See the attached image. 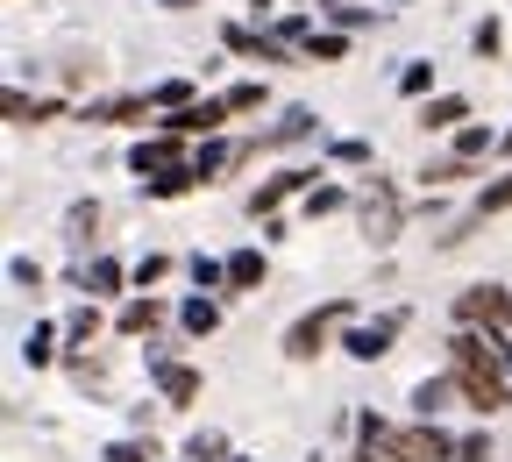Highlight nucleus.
<instances>
[{"instance_id":"nucleus-1","label":"nucleus","mask_w":512,"mask_h":462,"mask_svg":"<svg viewBox=\"0 0 512 462\" xmlns=\"http://www.w3.org/2000/svg\"><path fill=\"white\" fill-rule=\"evenodd\" d=\"M448 377H456V391L470 399V413L512 406V377L498 363V335H484V327H456V335H448Z\"/></svg>"},{"instance_id":"nucleus-2","label":"nucleus","mask_w":512,"mask_h":462,"mask_svg":"<svg viewBox=\"0 0 512 462\" xmlns=\"http://www.w3.org/2000/svg\"><path fill=\"white\" fill-rule=\"evenodd\" d=\"M349 313H356L349 299H328V306H320V313H299V320H292V335H285V356H292V363H313L320 349H328V342H335V327H342Z\"/></svg>"},{"instance_id":"nucleus-3","label":"nucleus","mask_w":512,"mask_h":462,"mask_svg":"<svg viewBox=\"0 0 512 462\" xmlns=\"http://www.w3.org/2000/svg\"><path fill=\"white\" fill-rule=\"evenodd\" d=\"M384 455L392 462H456V441H448L434 420H413V427H399L392 441H384Z\"/></svg>"},{"instance_id":"nucleus-4","label":"nucleus","mask_w":512,"mask_h":462,"mask_svg":"<svg viewBox=\"0 0 512 462\" xmlns=\"http://www.w3.org/2000/svg\"><path fill=\"white\" fill-rule=\"evenodd\" d=\"M456 320L498 335V327H512V292H505V285H470V292L456 299Z\"/></svg>"},{"instance_id":"nucleus-5","label":"nucleus","mask_w":512,"mask_h":462,"mask_svg":"<svg viewBox=\"0 0 512 462\" xmlns=\"http://www.w3.org/2000/svg\"><path fill=\"white\" fill-rule=\"evenodd\" d=\"M399 313H384V320H370V327H349V335H342V349L356 356V363H377V356H392V342H399Z\"/></svg>"},{"instance_id":"nucleus-6","label":"nucleus","mask_w":512,"mask_h":462,"mask_svg":"<svg viewBox=\"0 0 512 462\" xmlns=\"http://www.w3.org/2000/svg\"><path fill=\"white\" fill-rule=\"evenodd\" d=\"M128 164H136L143 178H164V171H185L192 157L178 150V136H171V128H164V136H150V143H136V157H128Z\"/></svg>"},{"instance_id":"nucleus-7","label":"nucleus","mask_w":512,"mask_h":462,"mask_svg":"<svg viewBox=\"0 0 512 462\" xmlns=\"http://www.w3.org/2000/svg\"><path fill=\"white\" fill-rule=\"evenodd\" d=\"M306 178H313V171H285V178H264V185L249 192V214H256V221H271V214H278V207L292 200V192H299Z\"/></svg>"},{"instance_id":"nucleus-8","label":"nucleus","mask_w":512,"mask_h":462,"mask_svg":"<svg viewBox=\"0 0 512 462\" xmlns=\"http://www.w3.org/2000/svg\"><path fill=\"white\" fill-rule=\"evenodd\" d=\"M228 121V100H192V107H178L164 128H171V136H207V128H221Z\"/></svg>"},{"instance_id":"nucleus-9","label":"nucleus","mask_w":512,"mask_h":462,"mask_svg":"<svg viewBox=\"0 0 512 462\" xmlns=\"http://www.w3.org/2000/svg\"><path fill=\"white\" fill-rule=\"evenodd\" d=\"M356 214H363V235H370L377 249H384V242L399 235V200H392V192H370V200H363Z\"/></svg>"},{"instance_id":"nucleus-10","label":"nucleus","mask_w":512,"mask_h":462,"mask_svg":"<svg viewBox=\"0 0 512 462\" xmlns=\"http://www.w3.org/2000/svg\"><path fill=\"white\" fill-rule=\"evenodd\" d=\"M157 391L171 406H192L200 399V370H185V363H157Z\"/></svg>"},{"instance_id":"nucleus-11","label":"nucleus","mask_w":512,"mask_h":462,"mask_svg":"<svg viewBox=\"0 0 512 462\" xmlns=\"http://www.w3.org/2000/svg\"><path fill=\"white\" fill-rule=\"evenodd\" d=\"M456 121H470V100H463V93H441V100L420 107V128H427V136H434V128H456Z\"/></svg>"},{"instance_id":"nucleus-12","label":"nucleus","mask_w":512,"mask_h":462,"mask_svg":"<svg viewBox=\"0 0 512 462\" xmlns=\"http://www.w3.org/2000/svg\"><path fill=\"white\" fill-rule=\"evenodd\" d=\"M249 285H264V249H235L228 256V292H249Z\"/></svg>"},{"instance_id":"nucleus-13","label":"nucleus","mask_w":512,"mask_h":462,"mask_svg":"<svg viewBox=\"0 0 512 462\" xmlns=\"http://www.w3.org/2000/svg\"><path fill=\"white\" fill-rule=\"evenodd\" d=\"M448 399H463V391H456V377H427L420 391H413V406H420V420H434Z\"/></svg>"},{"instance_id":"nucleus-14","label":"nucleus","mask_w":512,"mask_h":462,"mask_svg":"<svg viewBox=\"0 0 512 462\" xmlns=\"http://www.w3.org/2000/svg\"><path fill=\"white\" fill-rule=\"evenodd\" d=\"M157 320H164V306H157V299H128V306H121V335H150Z\"/></svg>"},{"instance_id":"nucleus-15","label":"nucleus","mask_w":512,"mask_h":462,"mask_svg":"<svg viewBox=\"0 0 512 462\" xmlns=\"http://www.w3.org/2000/svg\"><path fill=\"white\" fill-rule=\"evenodd\" d=\"M178 320H185V335H214V327H221V306H214V299H185Z\"/></svg>"},{"instance_id":"nucleus-16","label":"nucleus","mask_w":512,"mask_h":462,"mask_svg":"<svg viewBox=\"0 0 512 462\" xmlns=\"http://www.w3.org/2000/svg\"><path fill=\"white\" fill-rule=\"evenodd\" d=\"M484 150H498V136H491V128H484V121H470V128H456V157H463V164H477Z\"/></svg>"},{"instance_id":"nucleus-17","label":"nucleus","mask_w":512,"mask_h":462,"mask_svg":"<svg viewBox=\"0 0 512 462\" xmlns=\"http://www.w3.org/2000/svg\"><path fill=\"white\" fill-rule=\"evenodd\" d=\"M143 185H150V200H178V192H192V185H200V171L185 164V171H164V178H143Z\"/></svg>"},{"instance_id":"nucleus-18","label":"nucleus","mask_w":512,"mask_h":462,"mask_svg":"<svg viewBox=\"0 0 512 462\" xmlns=\"http://www.w3.org/2000/svg\"><path fill=\"white\" fill-rule=\"evenodd\" d=\"M505 207H512V171H505V178H491V185L477 192V221H491V214H505Z\"/></svg>"},{"instance_id":"nucleus-19","label":"nucleus","mask_w":512,"mask_h":462,"mask_svg":"<svg viewBox=\"0 0 512 462\" xmlns=\"http://www.w3.org/2000/svg\"><path fill=\"white\" fill-rule=\"evenodd\" d=\"M335 207H349V192H342V185H313V192H306V214H313V221H320V214H335Z\"/></svg>"},{"instance_id":"nucleus-20","label":"nucleus","mask_w":512,"mask_h":462,"mask_svg":"<svg viewBox=\"0 0 512 462\" xmlns=\"http://www.w3.org/2000/svg\"><path fill=\"white\" fill-rule=\"evenodd\" d=\"M22 356H29L36 370H43V363H57V327H36V335L22 342Z\"/></svg>"},{"instance_id":"nucleus-21","label":"nucleus","mask_w":512,"mask_h":462,"mask_svg":"<svg viewBox=\"0 0 512 462\" xmlns=\"http://www.w3.org/2000/svg\"><path fill=\"white\" fill-rule=\"evenodd\" d=\"M470 43H477V57H498V50H505V22H498V15H491V22H477V36H470Z\"/></svg>"},{"instance_id":"nucleus-22","label":"nucleus","mask_w":512,"mask_h":462,"mask_svg":"<svg viewBox=\"0 0 512 462\" xmlns=\"http://www.w3.org/2000/svg\"><path fill=\"white\" fill-rule=\"evenodd\" d=\"M150 100H157V107H171V114H178V107H192V79H164V86H157V93H150Z\"/></svg>"},{"instance_id":"nucleus-23","label":"nucleus","mask_w":512,"mask_h":462,"mask_svg":"<svg viewBox=\"0 0 512 462\" xmlns=\"http://www.w3.org/2000/svg\"><path fill=\"white\" fill-rule=\"evenodd\" d=\"M299 136H313V114H306V107H292V114L278 121V136H271V143H299Z\"/></svg>"},{"instance_id":"nucleus-24","label":"nucleus","mask_w":512,"mask_h":462,"mask_svg":"<svg viewBox=\"0 0 512 462\" xmlns=\"http://www.w3.org/2000/svg\"><path fill=\"white\" fill-rule=\"evenodd\" d=\"M121 278H128V271H121V263H114V256H100V263H93V271H86V285H93V292H114Z\"/></svg>"},{"instance_id":"nucleus-25","label":"nucleus","mask_w":512,"mask_h":462,"mask_svg":"<svg viewBox=\"0 0 512 462\" xmlns=\"http://www.w3.org/2000/svg\"><path fill=\"white\" fill-rule=\"evenodd\" d=\"M93 327H100V313H93V306H79L72 320H64V342H93Z\"/></svg>"},{"instance_id":"nucleus-26","label":"nucleus","mask_w":512,"mask_h":462,"mask_svg":"<svg viewBox=\"0 0 512 462\" xmlns=\"http://www.w3.org/2000/svg\"><path fill=\"white\" fill-rule=\"evenodd\" d=\"M8 278H15L22 292H43V263H29V256H15V263H8Z\"/></svg>"},{"instance_id":"nucleus-27","label":"nucleus","mask_w":512,"mask_h":462,"mask_svg":"<svg viewBox=\"0 0 512 462\" xmlns=\"http://www.w3.org/2000/svg\"><path fill=\"white\" fill-rule=\"evenodd\" d=\"M427 86H434V64H406V72H399V93H413V100H420Z\"/></svg>"},{"instance_id":"nucleus-28","label":"nucleus","mask_w":512,"mask_h":462,"mask_svg":"<svg viewBox=\"0 0 512 462\" xmlns=\"http://www.w3.org/2000/svg\"><path fill=\"white\" fill-rule=\"evenodd\" d=\"M256 107H264V86H256V79L228 93V114H256Z\"/></svg>"},{"instance_id":"nucleus-29","label":"nucleus","mask_w":512,"mask_h":462,"mask_svg":"<svg viewBox=\"0 0 512 462\" xmlns=\"http://www.w3.org/2000/svg\"><path fill=\"white\" fill-rule=\"evenodd\" d=\"M221 164H228V150H221V143H207V150H192V171H200V185H207V178H214Z\"/></svg>"},{"instance_id":"nucleus-30","label":"nucleus","mask_w":512,"mask_h":462,"mask_svg":"<svg viewBox=\"0 0 512 462\" xmlns=\"http://www.w3.org/2000/svg\"><path fill=\"white\" fill-rule=\"evenodd\" d=\"M164 271H171V256H157V249H150V256H143V263H136V285H143V292H150V285H157V278H164Z\"/></svg>"},{"instance_id":"nucleus-31","label":"nucleus","mask_w":512,"mask_h":462,"mask_svg":"<svg viewBox=\"0 0 512 462\" xmlns=\"http://www.w3.org/2000/svg\"><path fill=\"white\" fill-rule=\"evenodd\" d=\"M306 50H313V57H328V64H335V57L349 50V36H335V29H328V36H306Z\"/></svg>"},{"instance_id":"nucleus-32","label":"nucleus","mask_w":512,"mask_h":462,"mask_svg":"<svg viewBox=\"0 0 512 462\" xmlns=\"http://www.w3.org/2000/svg\"><path fill=\"white\" fill-rule=\"evenodd\" d=\"M107 462H157V448H143V441H114Z\"/></svg>"},{"instance_id":"nucleus-33","label":"nucleus","mask_w":512,"mask_h":462,"mask_svg":"<svg viewBox=\"0 0 512 462\" xmlns=\"http://www.w3.org/2000/svg\"><path fill=\"white\" fill-rule=\"evenodd\" d=\"M328 157H335V164H370V143H356V136H349V143H335Z\"/></svg>"},{"instance_id":"nucleus-34","label":"nucleus","mask_w":512,"mask_h":462,"mask_svg":"<svg viewBox=\"0 0 512 462\" xmlns=\"http://www.w3.org/2000/svg\"><path fill=\"white\" fill-rule=\"evenodd\" d=\"M498 150H505V157H512V128H505V136H498Z\"/></svg>"},{"instance_id":"nucleus-35","label":"nucleus","mask_w":512,"mask_h":462,"mask_svg":"<svg viewBox=\"0 0 512 462\" xmlns=\"http://www.w3.org/2000/svg\"><path fill=\"white\" fill-rule=\"evenodd\" d=\"M164 8H200V0H164Z\"/></svg>"},{"instance_id":"nucleus-36","label":"nucleus","mask_w":512,"mask_h":462,"mask_svg":"<svg viewBox=\"0 0 512 462\" xmlns=\"http://www.w3.org/2000/svg\"><path fill=\"white\" fill-rule=\"evenodd\" d=\"M356 462H377V455H356Z\"/></svg>"}]
</instances>
